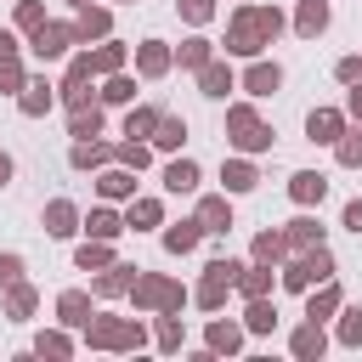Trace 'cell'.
Here are the masks:
<instances>
[{
  "mask_svg": "<svg viewBox=\"0 0 362 362\" xmlns=\"http://www.w3.org/2000/svg\"><path fill=\"white\" fill-rule=\"evenodd\" d=\"M283 243H288V238H277V232H260V238H255V260H277V255H283Z\"/></svg>",
  "mask_w": 362,
  "mask_h": 362,
  "instance_id": "ffe728a7",
  "label": "cell"
},
{
  "mask_svg": "<svg viewBox=\"0 0 362 362\" xmlns=\"http://www.w3.org/2000/svg\"><path fill=\"white\" fill-rule=\"evenodd\" d=\"M209 345H221V351H238V328H226V322H221V328H209Z\"/></svg>",
  "mask_w": 362,
  "mask_h": 362,
  "instance_id": "74e56055",
  "label": "cell"
},
{
  "mask_svg": "<svg viewBox=\"0 0 362 362\" xmlns=\"http://www.w3.org/2000/svg\"><path fill=\"white\" fill-rule=\"evenodd\" d=\"M28 305H34V294H28V288H11V317H23Z\"/></svg>",
  "mask_w": 362,
  "mask_h": 362,
  "instance_id": "7dc6e473",
  "label": "cell"
},
{
  "mask_svg": "<svg viewBox=\"0 0 362 362\" xmlns=\"http://www.w3.org/2000/svg\"><path fill=\"white\" fill-rule=\"evenodd\" d=\"M90 339H96V345H136L141 334H136V328H124V322H96V328H90Z\"/></svg>",
  "mask_w": 362,
  "mask_h": 362,
  "instance_id": "ba28073f",
  "label": "cell"
},
{
  "mask_svg": "<svg viewBox=\"0 0 362 362\" xmlns=\"http://www.w3.org/2000/svg\"><path fill=\"white\" fill-rule=\"evenodd\" d=\"M339 79H345V85H362V62L345 57V62H339Z\"/></svg>",
  "mask_w": 362,
  "mask_h": 362,
  "instance_id": "b9f144b4",
  "label": "cell"
},
{
  "mask_svg": "<svg viewBox=\"0 0 362 362\" xmlns=\"http://www.w3.org/2000/svg\"><path fill=\"white\" fill-rule=\"evenodd\" d=\"M305 130H311V141H334V136H339V113H328V107H317Z\"/></svg>",
  "mask_w": 362,
  "mask_h": 362,
  "instance_id": "8fae6325",
  "label": "cell"
},
{
  "mask_svg": "<svg viewBox=\"0 0 362 362\" xmlns=\"http://www.w3.org/2000/svg\"><path fill=\"white\" fill-rule=\"evenodd\" d=\"M90 232H96V238H113V232H119V215L96 209V215H90Z\"/></svg>",
  "mask_w": 362,
  "mask_h": 362,
  "instance_id": "4dcf8cb0",
  "label": "cell"
},
{
  "mask_svg": "<svg viewBox=\"0 0 362 362\" xmlns=\"http://www.w3.org/2000/svg\"><path fill=\"white\" fill-rule=\"evenodd\" d=\"M45 226H51L57 238H68V232H74V204H51V209H45Z\"/></svg>",
  "mask_w": 362,
  "mask_h": 362,
  "instance_id": "9a60e30c",
  "label": "cell"
},
{
  "mask_svg": "<svg viewBox=\"0 0 362 362\" xmlns=\"http://www.w3.org/2000/svg\"><path fill=\"white\" fill-rule=\"evenodd\" d=\"M339 164H362V136H345L339 141Z\"/></svg>",
  "mask_w": 362,
  "mask_h": 362,
  "instance_id": "f35d334b",
  "label": "cell"
},
{
  "mask_svg": "<svg viewBox=\"0 0 362 362\" xmlns=\"http://www.w3.org/2000/svg\"><path fill=\"white\" fill-rule=\"evenodd\" d=\"M164 181H170V192H187V187L198 181V170H192V164L181 158V164H170V175H164Z\"/></svg>",
  "mask_w": 362,
  "mask_h": 362,
  "instance_id": "d6986e66",
  "label": "cell"
},
{
  "mask_svg": "<svg viewBox=\"0 0 362 362\" xmlns=\"http://www.w3.org/2000/svg\"><path fill=\"white\" fill-rule=\"evenodd\" d=\"M345 226H351V232H362V204H351V209H345Z\"/></svg>",
  "mask_w": 362,
  "mask_h": 362,
  "instance_id": "681fc988",
  "label": "cell"
},
{
  "mask_svg": "<svg viewBox=\"0 0 362 362\" xmlns=\"http://www.w3.org/2000/svg\"><path fill=\"white\" fill-rule=\"evenodd\" d=\"M136 305L170 311V305H181V288H175V283H164V277H141V283H136Z\"/></svg>",
  "mask_w": 362,
  "mask_h": 362,
  "instance_id": "277c9868",
  "label": "cell"
},
{
  "mask_svg": "<svg viewBox=\"0 0 362 362\" xmlns=\"http://www.w3.org/2000/svg\"><path fill=\"white\" fill-rule=\"evenodd\" d=\"M334 305H339V294H334V288H322V294H317V300H311V317H328V311H334Z\"/></svg>",
  "mask_w": 362,
  "mask_h": 362,
  "instance_id": "ab89813d",
  "label": "cell"
},
{
  "mask_svg": "<svg viewBox=\"0 0 362 362\" xmlns=\"http://www.w3.org/2000/svg\"><path fill=\"white\" fill-rule=\"evenodd\" d=\"M198 232H204L198 221H181V226H170V232H164V249H175V255H181V249H192V243H198Z\"/></svg>",
  "mask_w": 362,
  "mask_h": 362,
  "instance_id": "7c38bea8",
  "label": "cell"
},
{
  "mask_svg": "<svg viewBox=\"0 0 362 362\" xmlns=\"http://www.w3.org/2000/svg\"><path fill=\"white\" fill-rule=\"evenodd\" d=\"M51 107V85H28L23 90V113H45Z\"/></svg>",
  "mask_w": 362,
  "mask_h": 362,
  "instance_id": "ac0fdd59",
  "label": "cell"
},
{
  "mask_svg": "<svg viewBox=\"0 0 362 362\" xmlns=\"http://www.w3.org/2000/svg\"><path fill=\"white\" fill-rule=\"evenodd\" d=\"M147 130H158V113H153V107H136V113L124 119V136H147Z\"/></svg>",
  "mask_w": 362,
  "mask_h": 362,
  "instance_id": "e0dca14e",
  "label": "cell"
},
{
  "mask_svg": "<svg viewBox=\"0 0 362 362\" xmlns=\"http://www.w3.org/2000/svg\"><path fill=\"white\" fill-rule=\"evenodd\" d=\"M102 158H107L102 141H79V147H74V164H102Z\"/></svg>",
  "mask_w": 362,
  "mask_h": 362,
  "instance_id": "83f0119b",
  "label": "cell"
},
{
  "mask_svg": "<svg viewBox=\"0 0 362 362\" xmlns=\"http://www.w3.org/2000/svg\"><path fill=\"white\" fill-rule=\"evenodd\" d=\"M277 28H283V17H277L272 6H249V11H238V17H232V34H226V45L249 57V51L272 45V34H277Z\"/></svg>",
  "mask_w": 362,
  "mask_h": 362,
  "instance_id": "6da1fadb",
  "label": "cell"
},
{
  "mask_svg": "<svg viewBox=\"0 0 362 362\" xmlns=\"http://www.w3.org/2000/svg\"><path fill=\"white\" fill-rule=\"evenodd\" d=\"M277 79H283V74H277V62H255V68H249V79H243V85H249V90H255V96H266V90H277Z\"/></svg>",
  "mask_w": 362,
  "mask_h": 362,
  "instance_id": "30bf717a",
  "label": "cell"
},
{
  "mask_svg": "<svg viewBox=\"0 0 362 362\" xmlns=\"http://www.w3.org/2000/svg\"><path fill=\"white\" fill-rule=\"evenodd\" d=\"M0 85H6V90H17V85H23V68H17V57H11V51H0Z\"/></svg>",
  "mask_w": 362,
  "mask_h": 362,
  "instance_id": "484cf974",
  "label": "cell"
},
{
  "mask_svg": "<svg viewBox=\"0 0 362 362\" xmlns=\"http://www.w3.org/2000/svg\"><path fill=\"white\" fill-rule=\"evenodd\" d=\"M181 11H187L192 23H204V17H209V0H181Z\"/></svg>",
  "mask_w": 362,
  "mask_h": 362,
  "instance_id": "c3c4849f",
  "label": "cell"
},
{
  "mask_svg": "<svg viewBox=\"0 0 362 362\" xmlns=\"http://www.w3.org/2000/svg\"><path fill=\"white\" fill-rule=\"evenodd\" d=\"M294 351H300V356H317V351H322V328H317V322L300 328V334H294Z\"/></svg>",
  "mask_w": 362,
  "mask_h": 362,
  "instance_id": "7402d4cb",
  "label": "cell"
},
{
  "mask_svg": "<svg viewBox=\"0 0 362 362\" xmlns=\"http://www.w3.org/2000/svg\"><path fill=\"white\" fill-rule=\"evenodd\" d=\"M339 339L356 345V339H362V317H345V322H339Z\"/></svg>",
  "mask_w": 362,
  "mask_h": 362,
  "instance_id": "f6af8a7d",
  "label": "cell"
},
{
  "mask_svg": "<svg viewBox=\"0 0 362 362\" xmlns=\"http://www.w3.org/2000/svg\"><path fill=\"white\" fill-rule=\"evenodd\" d=\"M130 187H136V181H130V175H119V170H113V175H102V192H107V198H119V192H130Z\"/></svg>",
  "mask_w": 362,
  "mask_h": 362,
  "instance_id": "e575fe53",
  "label": "cell"
},
{
  "mask_svg": "<svg viewBox=\"0 0 362 362\" xmlns=\"http://www.w3.org/2000/svg\"><path fill=\"white\" fill-rule=\"evenodd\" d=\"M6 181H11V158L0 153V187H6Z\"/></svg>",
  "mask_w": 362,
  "mask_h": 362,
  "instance_id": "816d5d0a",
  "label": "cell"
},
{
  "mask_svg": "<svg viewBox=\"0 0 362 362\" xmlns=\"http://www.w3.org/2000/svg\"><path fill=\"white\" fill-rule=\"evenodd\" d=\"M322 23H328V6H322V0H305L294 28H300V34H322Z\"/></svg>",
  "mask_w": 362,
  "mask_h": 362,
  "instance_id": "4fadbf2b",
  "label": "cell"
},
{
  "mask_svg": "<svg viewBox=\"0 0 362 362\" xmlns=\"http://www.w3.org/2000/svg\"><path fill=\"white\" fill-rule=\"evenodd\" d=\"M17 272H23V260L17 255H0V283H17Z\"/></svg>",
  "mask_w": 362,
  "mask_h": 362,
  "instance_id": "bcb514c9",
  "label": "cell"
},
{
  "mask_svg": "<svg viewBox=\"0 0 362 362\" xmlns=\"http://www.w3.org/2000/svg\"><path fill=\"white\" fill-rule=\"evenodd\" d=\"M136 221H141V226H153V221H158V204H153V198H141V204L130 209V226H136Z\"/></svg>",
  "mask_w": 362,
  "mask_h": 362,
  "instance_id": "d590c367",
  "label": "cell"
},
{
  "mask_svg": "<svg viewBox=\"0 0 362 362\" xmlns=\"http://www.w3.org/2000/svg\"><path fill=\"white\" fill-rule=\"evenodd\" d=\"M79 34H85V40L107 34V11H85V17H79Z\"/></svg>",
  "mask_w": 362,
  "mask_h": 362,
  "instance_id": "4316f807",
  "label": "cell"
},
{
  "mask_svg": "<svg viewBox=\"0 0 362 362\" xmlns=\"http://www.w3.org/2000/svg\"><path fill=\"white\" fill-rule=\"evenodd\" d=\"M96 124H102L96 107H74V136H96Z\"/></svg>",
  "mask_w": 362,
  "mask_h": 362,
  "instance_id": "603a6c76",
  "label": "cell"
},
{
  "mask_svg": "<svg viewBox=\"0 0 362 362\" xmlns=\"http://www.w3.org/2000/svg\"><path fill=\"white\" fill-rule=\"evenodd\" d=\"M187 130H181V119H158V147H175Z\"/></svg>",
  "mask_w": 362,
  "mask_h": 362,
  "instance_id": "f546056e",
  "label": "cell"
},
{
  "mask_svg": "<svg viewBox=\"0 0 362 362\" xmlns=\"http://www.w3.org/2000/svg\"><path fill=\"white\" fill-rule=\"evenodd\" d=\"M226 130H232V141H238L243 153H255V147H266V141H272V130H266L249 107H232V113H226Z\"/></svg>",
  "mask_w": 362,
  "mask_h": 362,
  "instance_id": "3957f363",
  "label": "cell"
},
{
  "mask_svg": "<svg viewBox=\"0 0 362 362\" xmlns=\"http://www.w3.org/2000/svg\"><path fill=\"white\" fill-rule=\"evenodd\" d=\"M226 187H232V192L255 187V170H249V164H226Z\"/></svg>",
  "mask_w": 362,
  "mask_h": 362,
  "instance_id": "f1b7e54d",
  "label": "cell"
},
{
  "mask_svg": "<svg viewBox=\"0 0 362 362\" xmlns=\"http://www.w3.org/2000/svg\"><path fill=\"white\" fill-rule=\"evenodd\" d=\"M288 192H294L300 204H322V192H328V181H322V175H311V170H300V175L288 181Z\"/></svg>",
  "mask_w": 362,
  "mask_h": 362,
  "instance_id": "8992f818",
  "label": "cell"
},
{
  "mask_svg": "<svg viewBox=\"0 0 362 362\" xmlns=\"http://www.w3.org/2000/svg\"><path fill=\"white\" fill-rule=\"evenodd\" d=\"M119 288H130V266H113V272L102 277V294H119Z\"/></svg>",
  "mask_w": 362,
  "mask_h": 362,
  "instance_id": "1f68e13d",
  "label": "cell"
},
{
  "mask_svg": "<svg viewBox=\"0 0 362 362\" xmlns=\"http://www.w3.org/2000/svg\"><path fill=\"white\" fill-rule=\"evenodd\" d=\"M238 283V266L232 260H215L209 266V277H204V288H198V305H221V294Z\"/></svg>",
  "mask_w": 362,
  "mask_h": 362,
  "instance_id": "5b68a950",
  "label": "cell"
},
{
  "mask_svg": "<svg viewBox=\"0 0 362 362\" xmlns=\"http://www.w3.org/2000/svg\"><path fill=\"white\" fill-rule=\"evenodd\" d=\"M328 272H334V260H328V249L317 243L311 255H300V260H294V266L283 272V283H288V288H311V283H322Z\"/></svg>",
  "mask_w": 362,
  "mask_h": 362,
  "instance_id": "7a4b0ae2",
  "label": "cell"
},
{
  "mask_svg": "<svg viewBox=\"0 0 362 362\" xmlns=\"http://www.w3.org/2000/svg\"><path fill=\"white\" fill-rule=\"evenodd\" d=\"M90 68H119V45H102V51L90 57Z\"/></svg>",
  "mask_w": 362,
  "mask_h": 362,
  "instance_id": "60d3db41",
  "label": "cell"
},
{
  "mask_svg": "<svg viewBox=\"0 0 362 362\" xmlns=\"http://www.w3.org/2000/svg\"><path fill=\"white\" fill-rule=\"evenodd\" d=\"M85 311H90L85 294H62V322H85Z\"/></svg>",
  "mask_w": 362,
  "mask_h": 362,
  "instance_id": "d4e9b609",
  "label": "cell"
},
{
  "mask_svg": "<svg viewBox=\"0 0 362 362\" xmlns=\"http://www.w3.org/2000/svg\"><path fill=\"white\" fill-rule=\"evenodd\" d=\"M272 322H277V311H272V305H266V300L255 294V305H249V328H255V334H266Z\"/></svg>",
  "mask_w": 362,
  "mask_h": 362,
  "instance_id": "44dd1931",
  "label": "cell"
},
{
  "mask_svg": "<svg viewBox=\"0 0 362 362\" xmlns=\"http://www.w3.org/2000/svg\"><path fill=\"white\" fill-rule=\"evenodd\" d=\"M198 226H204V232H226V226H232V215H226V198H204V209H198Z\"/></svg>",
  "mask_w": 362,
  "mask_h": 362,
  "instance_id": "52a82bcc",
  "label": "cell"
},
{
  "mask_svg": "<svg viewBox=\"0 0 362 362\" xmlns=\"http://www.w3.org/2000/svg\"><path fill=\"white\" fill-rule=\"evenodd\" d=\"M68 40H74V34H68V28H45V23H40V28H34V51H40V57H57V51H62V45H68Z\"/></svg>",
  "mask_w": 362,
  "mask_h": 362,
  "instance_id": "9c48e42d",
  "label": "cell"
},
{
  "mask_svg": "<svg viewBox=\"0 0 362 362\" xmlns=\"http://www.w3.org/2000/svg\"><path fill=\"white\" fill-rule=\"evenodd\" d=\"M102 96H107V102H130V96H136V85H130V79H107V90H102Z\"/></svg>",
  "mask_w": 362,
  "mask_h": 362,
  "instance_id": "836d02e7",
  "label": "cell"
},
{
  "mask_svg": "<svg viewBox=\"0 0 362 362\" xmlns=\"http://www.w3.org/2000/svg\"><path fill=\"white\" fill-rule=\"evenodd\" d=\"M164 68H170V51H164L158 40H147V45H141V74H164Z\"/></svg>",
  "mask_w": 362,
  "mask_h": 362,
  "instance_id": "5bb4252c",
  "label": "cell"
},
{
  "mask_svg": "<svg viewBox=\"0 0 362 362\" xmlns=\"http://www.w3.org/2000/svg\"><path fill=\"white\" fill-rule=\"evenodd\" d=\"M351 113H356V119H362V85H356V90H351Z\"/></svg>",
  "mask_w": 362,
  "mask_h": 362,
  "instance_id": "f907efd6",
  "label": "cell"
},
{
  "mask_svg": "<svg viewBox=\"0 0 362 362\" xmlns=\"http://www.w3.org/2000/svg\"><path fill=\"white\" fill-rule=\"evenodd\" d=\"M288 243H294V249H311V243H317V221H294V226H288Z\"/></svg>",
  "mask_w": 362,
  "mask_h": 362,
  "instance_id": "cb8c5ba5",
  "label": "cell"
},
{
  "mask_svg": "<svg viewBox=\"0 0 362 362\" xmlns=\"http://www.w3.org/2000/svg\"><path fill=\"white\" fill-rule=\"evenodd\" d=\"M266 283H272V277H266V272H249V277H243V294H249V300H255V294H266Z\"/></svg>",
  "mask_w": 362,
  "mask_h": 362,
  "instance_id": "ee69618b",
  "label": "cell"
},
{
  "mask_svg": "<svg viewBox=\"0 0 362 362\" xmlns=\"http://www.w3.org/2000/svg\"><path fill=\"white\" fill-rule=\"evenodd\" d=\"M79 266H85V272H90V266H107V249H102V243H85V249H79Z\"/></svg>",
  "mask_w": 362,
  "mask_h": 362,
  "instance_id": "8d00e7d4",
  "label": "cell"
},
{
  "mask_svg": "<svg viewBox=\"0 0 362 362\" xmlns=\"http://www.w3.org/2000/svg\"><path fill=\"white\" fill-rule=\"evenodd\" d=\"M119 158H124V164H136V170H141V164H147V147H136V141H124V147H119Z\"/></svg>",
  "mask_w": 362,
  "mask_h": 362,
  "instance_id": "7bdbcfd3",
  "label": "cell"
},
{
  "mask_svg": "<svg viewBox=\"0 0 362 362\" xmlns=\"http://www.w3.org/2000/svg\"><path fill=\"white\" fill-rule=\"evenodd\" d=\"M181 62H192V68H204V62H209V51H204V40H187V45H181Z\"/></svg>",
  "mask_w": 362,
  "mask_h": 362,
  "instance_id": "d6a6232c",
  "label": "cell"
},
{
  "mask_svg": "<svg viewBox=\"0 0 362 362\" xmlns=\"http://www.w3.org/2000/svg\"><path fill=\"white\" fill-rule=\"evenodd\" d=\"M204 90H209V96H226V90H232V74H226L221 62H209V68H204Z\"/></svg>",
  "mask_w": 362,
  "mask_h": 362,
  "instance_id": "2e32d148",
  "label": "cell"
}]
</instances>
